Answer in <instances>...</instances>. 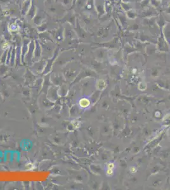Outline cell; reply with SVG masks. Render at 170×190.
I'll use <instances>...</instances> for the list:
<instances>
[{"label": "cell", "instance_id": "obj_1", "mask_svg": "<svg viewBox=\"0 0 170 190\" xmlns=\"http://www.w3.org/2000/svg\"><path fill=\"white\" fill-rule=\"evenodd\" d=\"M46 10L48 13L59 16L60 15H63L65 13V7L62 4H57L52 1H47L46 2Z\"/></svg>", "mask_w": 170, "mask_h": 190}, {"label": "cell", "instance_id": "obj_2", "mask_svg": "<svg viewBox=\"0 0 170 190\" xmlns=\"http://www.w3.org/2000/svg\"><path fill=\"white\" fill-rule=\"evenodd\" d=\"M89 105H90L89 100L86 98H83L79 101V105H80L81 107L83 108L88 107Z\"/></svg>", "mask_w": 170, "mask_h": 190}, {"label": "cell", "instance_id": "obj_3", "mask_svg": "<svg viewBox=\"0 0 170 190\" xmlns=\"http://www.w3.org/2000/svg\"><path fill=\"white\" fill-rule=\"evenodd\" d=\"M66 20H67V21L69 22V23H71V24H73V25L74 24L75 18L74 17V15H72L71 13H69L66 15Z\"/></svg>", "mask_w": 170, "mask_h": 190}, {"label": "cell", "instance_id": "obj_4", "mask_svg": "<svg viewBox=\"0 0 170 190\" xmlns=\"http://www.w3.org/2000/svg\"><path fill=\"white\" fill-rule=\"evenodd\" d=\"M73 1V0H61V2H62V5L64 6V7H68L71 6V1Z\"/></svg>", "mask_w": 170, "mask_h": 190}, {"label": "cell", "instance_id": "obj_5", "mask_svg": "<svg viewBox=\"0 0 170 190\" xmlns=\"http://www.w3.org/2000/svg\"><path fill=\"white\" fill-rule=\"evenodd\" d=\"M42 1H44V0H42Z\"/></svg>", "mask_w": 170, "mask_h": 190}]
</instances>
